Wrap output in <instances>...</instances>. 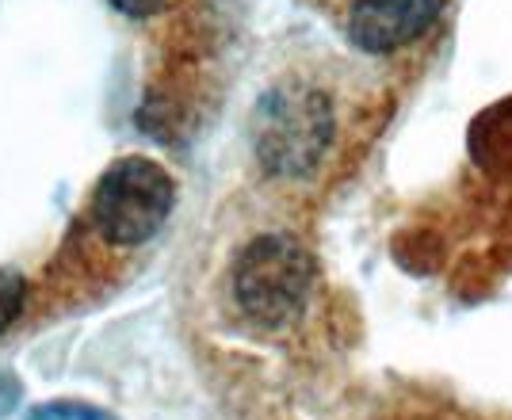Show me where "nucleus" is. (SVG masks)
<instances>
[{
    "instance_id": "f257e3e1",
    "label": "nucleus",
    "mask_w": 512,
    "mask_h": 420,
    "mask_svg": "<svg viewBox=\"0 0 512 420\" xmlns=\"http://www.w3.org/2000/svg\"><path fill=\"white\" fill-rule=\"evenodd\" d=\"M314 287V260L291 237H256L234 264V298L249 321L283 329L302 314Z\"/></svg>"
},
{
    "instance_id": "f03ea898",
    "label": "nucleus",
    "mask_w": 512,
    "mask_h": 420,
    "mask_svg": "<svg viewBox=\"0 0 512 420\" xmlns=\"http://www.w3.org/2000/svg\"><path fill=\"white\" fill-rule=\"evenodd\" d=\"M256 157L272 176L314 172L333 138V111L318 88H276L256 107Z\"/></svg>"
},
{
    "instance_id": "7ed1b4c3",
    "label": "nucleus",
    "mask_w": 512,
    "mask_h": 420,
    "mask_svg": "<svg viewBox=\"0 0 512 420\" xmlns=\"http://www.w3.org/2000/svg\"><path fill=\"white\" fill-rule=\"evenodd\" d=\"M176 188L172 176L150 157H123L104 172L92 195V218L107 241L142 245L169 222Z\"/></svg>"
},
{
    "instance_id": "20e7f679",
    "label": "nucleus",
    "mask_w": 512,
    "mask_h": 420,
    "mask_svg": "<svg viewBox=\"0 0 512 420\" xmlns=\"http://www.w3.org/2000/svg\"><path fill=\"white\" fill-rule=\"evenodd\" d=\"M444 0H356L348 12V39L367 54H386L413 42L440 16Z\"/></svg>"
},
{
    "instance_id": "39448f33",
    "label": "nucleus",
    "mask_w": 512,
    "mask_h": 420,
    "mask_svg": "<svg viewBox=\"0 0 512 420\" xmlns=\"http://www.w3.org/2000/svg\"><path fill=\"white\" fill-rule=\"evenodd\" d=\"M27 420H115V417L104 413V409H96V405H85V401H50V405L31 409Z\"/></svg>"
},
{
    "instance_id": "423d86ee",
    "label": "nucleus",
    "mask_w": 512,
    "mask_h": 420,
    "mask_svg": "<svg viewBox=\"0 0 512 420\" xmlns=\"http://www.w3.org/2000/svg\"><path fill=\"white\" fill-rule=\"evenodd\" d=\"M23 298H27V283L23 275L16 272H4L0 268V333L23 314Z\"/></svg>"
},
{
    "instance_id": "0eeeda50",
    "label": "nucleus",
    "mask_w": 512,
    "mask_h": 420,
    "mask_svg": "<svg viewBox=\"0 0 512 420\" xmlns=\"http://www.w3.org/2000/svg\"><path fill=\"white\" fill-rule=\"evenodd\" d=\"M119 12H127V16H153V12H161L165 8V0H111Z\"/></svg>"
},
{
    "instance_id": "6e6552de",
    "label": "nucleus",
    "mask_w": 512,
    "mask_h": 420,
    "mask_svg": "<svg viewBox=\"0 0 512 420\" xmlns=\"http://www.w3.org/2000/svg\"><path fill=\"white\" fill-rule=\"evenodd\" d=\"M16 401H20V382L8 375H0V417H8Z\"/></svg>"
}]
</instances>
